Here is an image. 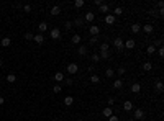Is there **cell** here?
I'll list each match as a JSON object with an SVG mask.
<instances>
[{
    "instance_id": "6da1fadb",
    "label": "cell",
    "mask_w": 164,
    "mask_h": 121,
    "mask_svg": "<svg viewBox=\"0 0 164 121\" xmlns=\"http://www.w3.org/2000/svg\"><path fill=\"white\" fill-rule=\"evenodd\" d=\"M133 119L135 121H140V119H144V111L141 108H136L135 113H133Z\"/></svg>"
},
{
    "instance_id": "7a4b0ae2",
    "label": "cell",
    "mask_w": 164,
    "mask_h": 121,
    "mask_svg": "<svg viewBox=\"0 0 164 121\" xmlns=\"http://www.w3.org/2000/svg\"><path fill=\"white\" fill-rule=\"evenodd\" d=\"M79 70V66L76 64V62H71V64H67V72L71 74V75H74Z\"/></svg>"
},
{
    "instance_id": "3957f363",
    "label": "cell",
    "mask_w": 164,
    "mask_h": 121,
    "mask_svg": "<svg viewBox=\"0 0 164 121\" xmlns=\"http://www.w3.org/2000/svg\"><path fill=\"white\" fill-rule=\"evenodd\" d=\"M49 36H51V39H59L61 38V30L59 28H53L51 33H49Z\"/></svg>"
},
{
    "instance_id": "277c9868",
    "label": "cell",
    "mask_w": 164,
    "mask_h": 121,
    "mask_svg": "<svg viewBox=\"0 0 164 121\" xmlns=\"http://www.w3.org/2000/svg\"><path fill=\"white\" fill-rule=\"evenodd\" d=\"M89 33H90L92 36H99V34H100V28L95 26V25H92V26H89Z\"/></svg>"
},
{
    "instance_id": "5b68a950",
    "label": "cell",
    "mask_w": 164,
    "mask_h": 121,
    "mask_svg": "<svg viewBox=\"0 0 164 121\" xmlns=\"http://www.w3.org/2000/svg\"><path fill=\"white\" fill-rule=\"evenodd\" d=\"M135 46H136L135 39H126V41H123V48H126V49H133Z\"/></svg>"
},
{
    "instance_id": "8992f818",
    "label": "cell",
    "mask_w": 164,
    "mask_h": 121,
    "mask_svg": "<svg viewBox=\"0 0 164 121\" xmlns=\"http://www.w3.org/2000/svg\"><path fill=\"white\" fill-rule=\"evenodd\" d=\"M113 46L117 48L118 51H122V49H123V39L122 38H115L113 39Z\"/></svg>"
},
{
    "instance_id": "52a82bcc",
    "label": "cell",
    "mask_w": 164,
    "mask_h": 121,
    "mask_svg": "<svg viewBox=\"0 0 164 121\" xmlns=\"http://www.w3.org/2000/svg\"><path fill=\"white\" fill-rule=\"evenodd\" d=\"M94 20H95V15L92 12H87L85 15H84V21H87V23H92Z\"/></svg>"
},
{
    "instance_id": "ba28073f",
    "label": "cell",
    "mask_w": 164,
    "mask_h": 121,
    "mask_svg": "<svg viewBox=\"0 0 164 121\" xmlns=\"http://www.w3.org/2000/svg\"><path fill=\"white\" fill-rule=\"evenodd\" d=\"M141 28H143V31H144L146 34H151V33H153V30H154V26H153L151 23H146L144 26H141Z\"/></svg>"
},
{
    "instance_id": "9c48e42d",
    "label": "cell",
    "mask_w": 164,
    "mask_h": 121,
    "mask_svg": "<svg viewBox=\"0 0 164 121\" xmlns=\"http://www.w3.org/2000/svg\"><path fill=\"white\" fill-rule=\"evenodd\" d=\"M49 13H51L53 16H57V15H59V13H61V7H59V5H54V7H51Z\"/></svg>"
},
{
    "instance_id": "30bf717a",
    "label": "cell",
    "mask_w": 164,
    "mask_h": 121,
    "mask_svg": "<svg viewBox=\"0 0 164 121\" xmlns=\"http://www.w3.org/2000/svg\"><path fill=\"white\" fill-rule=\"evenodd\" d=\"M64 79H66V77H64V74H63V72H56V74H54V80H56L57 83L64 82Z\"/></svg>"
},
{
    "instance_id": "8fae6325",
    "label": "cell",
    "mask_w": 164,
    "mask_h": 121,
    "mask_svg": "<svg viewBox=\"0 0 164 121\" xmlns=\"http://www.w3.org/2000/svg\"><path fill=\"white\" fill-rule=\"evenodd\" d=\"M122 87H123V80H122V79H115V82H113V88H115V90H120Z\"/></svg>"
},
{
    "instance_id": "7c38bea8",
    "label": "cell",
    "mask_w": 164,
    "mask_h": 121,
    "mask_svg": "<svg viewBox=\"0 0 164 121\" xmlns=\"http://www.w3.org/2000/svg\"><path fill=\"white\" fill-rule=\"evenodd\" d=\"M130 90H131L133 93H140V92H141V83H138V82H136V83H133Z\"/></svg>"
},
{
    "instance_id": "4fadbf2b",
    "label": "cell",
    "mask_w": 164,
    "mask_h": 121,
    "mask_svg": "<svg viewBox=\"0 0 164 121\" xmlns=\"http://www.w3.org/2000/svg\"><path fill=\"white\" fill-rule=\"evenodd\" d=\"M48 28H49V25H48L46 21H41V23L38 25V30L41 31V33H44V31H48Z\"/></svg>"
},
{
    "instance_id": "5bb4252c",
    "label": "cell",
    "mask_w": 164,
    "mask_h": 121,
    "mask_svg": "<svg viewBox=\"0 0 164 121\" xmlns=\"http://www.w3.org/2000/svg\"><path fill=\"white\" fill-rule=\"evenodd\" d=\"M33 41H36L38 44H43V41H44V36H43L41 33H38V34H34V36H33Z\"/></svg>"
},
{
    "instance_id": "9a60e30c",
    "label": "cell",
    "mask_w": 164,
    "mask_h": 121,
    "mask_svg": "<svg viewBox=\"0 0 164 121\" xmlns=\"http://www.w3.org/2000/svg\"><path fill=\"white\" fill-rule=\"evenodd\" d=\"M72 26H79V28H82V26H84V18H79V16H77V18L72 21Z\"/></svg>"
},
{
    "instance_id": "2e32d148",
    "label": "cell",
    "mask_w": 164,
    "mask_h": 121,
    "mask_svg": "<svg viewBox=\"0 0 164 121\" xmlns=\"http://www.w3.org/2000/svg\"><path fill=\"white\" fill-rule=\"evenodd\" d=\"M105 77H107V79H113L115 77V70L112 69V67H108V69L105 70Z\"/></svg>"
},
{
    "instance_id": "e0dca14e",
    "label": "cell",
    "mask_w": 164,
    "mask_h": 121,
    "mask_svg": "<svg viewBox=\"0 0 164 121\" xmlns=\"http://www.w3.org/2000/svg\"><path fill=\"white\" fill-rule=\"evenodd\" d=\"M77 54L79 56H85L87 54V46H84V44H82V46H79L77 48Z\"/></svg>"
},
{
    "instance_id": "ac0fdd59",
    "label": "cell",
    "mask_w": 164,
    "mask_h": 121,
    "mask_svg": "<svg viewBox=\"0 0 164 121\" xmlns=\"http://www.w3.org/2000/svg\"><path fill=\"white\" fill-rule=\"evenodd\" d=\"M102 115H103L105 118H110V116L113 115V113H112V108H110V106H107V108H103V110H102Z\"/></svg>"
},
{
    "instance_id": "d6986e66",
    "label": "cell",
    "mask_w": 164,
    "mask_h": 121,
    "mask_svg": "<svg viewBox=\"0 0 164 121\" xmlns=\"http://www.w3.org/2000/svg\"><path fill=\"white\" fill-rule=\"evenodd\" d=\"M140 31H141V25L140 23H133L131 25V33L136 34V33H140Z\"/></svg>"
},
{
    "instance_id": "ffe728a7",
    "label": "cell",
    "mask_w": 164,
    "mask_h": 121,
    "mask_svg": "<svg viewBox=\"0 0 164 121\" xmlns=\"http://www.w3.org/2000/svg\"><path fill=\"white\" fill-rule=\"evenodd\" d=\"M123 110H125V111H131L133 110V103L130 100H126L125 103H123Z\"/></svg>"
},
{
    "instance_id": "44dd1931",
    "label": "cell",
    "mask_w": 164,
    "mask_h": 121,
    "mask_svg": "<svg viewBox=\"0 0 164 121\" xmlns=\"http://www.w3.org/2000/svg\"><path fill=\"white\" fill-rule=\"evenodd\" d=\"M105 23H107V25H113V23H115V16L112 15V13L105 16Z\"/></svg>"
},
{
    "instance_id": "7402d4cb",
    "label": "cell",
    "mask_w": 164,
    "mask_h": 121,
    "mask_svg": "<svg viewBox=\"0 0 164 121\" xmlns=\"http://www.w3.org/2000/svg\"><path fill=\"white\" fill-rule=\"evenodd\" d=\"M0 43H2L3 48H8V46H10V43H12V39L8 38V36H5V38H2V41H0Z\"/></svg>"
},
{
    "instance_id": "603a6c76",
    "label": "cell",
    "mask_w": 164,
    "mask_h": 121,
    "mask_svg": "<svg viewBox=\"0 0 164 121\" xmlns=\"http://www.w3.org/2000/svg\"><path fill=\"white\" fill-rule=\"evenodd\" d=\"M108 10H110V7L107 5V3H102V5L99 7V12L100 13H108Z\"/></svg>"
},
{
    "instance_id": "cb8c5ba5",
    "label": "cell",
    "mask_w": 164,
    "mask_h": 121,
    "mask_svg": "<svg viewBox=\"0 0 164 121\" xmlns=\"http://www.w3.org/2000/svg\"><path fill=\"white\" fill-rule=\"evenodd\" d=\"M89 80H90L92 83H99V82H100V77H99L97 74H92L90 77H89Z\"/></svg>"
},
{
    "instance_id": "d4e9b609",
    "label": "cell",
    "mask_w": 164,
    "mask_h": 121,
    "mask_svg": "<svg viewBox=\"0 0 164 121\" xmlns=\"http://www.w3.org/2000/svg\"><path fill=\"white\" fill-rule=\"evenodd\" d=\"M107 51H110L108 43H100V52H107Z\"/></svg>"
},
{
    "instance_id": "484cf974",
    "label": "cell",
    "mask_w": 164,
    "mask_h": 121,
    "mask_svg": "<svg viewBox=\"0 0 164 121\" xmlns=\"http://www.w3.org/2000/svg\"><path fill=\"white\" fill-rule=\"evenodd\" d=\"M71 43L72 44H81V36H79V34H74V36L71 38Z\"/></svg>"
},
{
    "instance_id": "4316f807",
    "label": "cell",
    "mask_w": 164,
    "mask_h": 121,
    "mask_svg": "<svg viewBox=\"0 0 164 121\" xmlns=\"http://www.w3.org/2000/svg\"><path fill=\"white\" fill-rule=\"evenodd\" d=\"M7 82H8V83L16 82V75H15V74H8V75H7Z\"/></svg>"
},
{
    "instance_id": "83f0119b",
    "label": "cell",
    "mask_w": 164,
    "mask_h": 121,
    "mask_svg": "<svg viewBox=\"0 0 164 121\" xmlns=\"http://www.w3.org/2000/svg\"><path fill=\"white\" fill-rule=\"evenodd\" d=\"M72 103H74V97H66L64 98V105L66 106H71Z\"/></svg>"
},
{
    "instance_id": "f1b7e54d",
    "label": "cell",
    "mask_w": 164,
    "mask_h": 121,
    "mask_svg": "<svg viewBox=\"0 0 164 121\" xmlns=\"http://www.w3.org/2000/svg\"><path fill=\"white\" fill-rule=\"evenodd\" d=\"M164 90V83L161 82V80H158V82H156V92H159V93H161Z\"/></svg>"
},
{
    "instance_id": "f546056e",
    "label": "cell",
    "mask_w": 164,
    "mask_h": 121,
    "mask_svg": "<svg viewBox=\"0 0 164 121\" xmlns=\"http://www.w3.org/2000/svg\"><path fill=\"white\" fill-rule=\"evenodd\" d=\"M146 52H148V54H149V56H153V54H154V52H156V48H154V46H153V44H151V46H148V49H146Z\"/></svg>"
},
{
    "instance_id": "4dcf8cb0",
    "label": "cell",
    "mask_w": 164,
    "mask_h": 121,
    "mask_svg": "<svg viewBox=\"0 0 164 121\" xmlns=\"http://www.w3.org/2000/svg\"><path fill=\"white\" fill-rule=\"evenodd\" d=\"M53 92H54V93H61V92H63V87H61L59 83H56L54 87H53Z\"/></svg>"
},
{
    "instance_id": "1f68e13d",
    "label": "cell",
    "mask_w": 164,
    "mask_h": 121,
    "mask_svg": "<svg viewBox=\"0 0 164 121\" xmlns=\"http://www.w3.org/2000/svg\"><path fill=\"white\" fill-rule=\"evenodd\" d=\"M113 13H115L113 16H118V15H122V13H123V8H122V7H115V12H113Z\"/></svg>"
},
{
    "instance_id": "d6a6232c",
    "label": "cell",
    "mask_w": 164,
    "mask_h": 121,
    "mask_svg": "<svg viewBox=\"0 0 164 121\" xmlns=\"http://www.w3.org/2000/svg\"><path fill=\"white\" fill-rule=\"evenodd\" d=\"M99 56H100V59H108V57H110V51H107V52H99Z\"/></svg>"
},
{
    "instance_id": "836d02e7",
    "label": "cell",
    "mask_w": 164,
    "mask_h": 121,
    "mask_svg": "<svg viewBox=\"0 0 164 121\" xmlns=\"http://www.w3.org/2000/svg\"><path fill=\"white\" fill-rule=\"evenodd\" d=\"M143 69H144V70H151V69H153V64H151V62H144V64H143Z\"/></svg>"
},
{
    "instance_id": "e575fe53",
    "label": "cell",
    "mask_w": 164,
    "mask_h": 121,
    "mask_svg": "<svg viewBox=\"0 0 164 121\" xmlns=\"http://www.w3.org/2000/svg\"><path fill=\"white\" fill-rule=\"evenodd\" d=\"M90 57H92V61H94V62H99V61H100V56H99V52H94V54H92Z\"/></svg>"
},
{
    "instance_id": "d590c367",
    "label": "cell",
    "mask_w": 164,
    "mask_h": 121,
    "mask_svg": "<svg viewBox=\"0 0 164 121\" xmlns=\"http://www.w3.org/2000/svg\"><path fill=\"white\" fill-rule=\"evenodd\" d=\"M33 36H34V34H31V33H25V34H23V38L26 39V41H31Z\"/></svg>"
},
{
    "instance_id": "8d00e7d4",
    "label": "cell",
    "mask_w": 164,
    "mask_h": 121,
    "mask_svg": "<svg viewBox=\"0 0 164 121\" xmlns=\"http://www.w3.org/2000/svg\"><path fill=\"white\" fill-rule=\"evenodd\" d=\"M74 5H76V8H82V7H84V0H76V3H74Z\"/></svg>"
},
{
    "instance_id": "74e56055",
    "label": "cell",
    "mask_w": 164,
    "mask_h": 121,
    "mask_svg": "<svg viewBox=\"0 0 164 121\" xmlns=\"http://www.w3.org/2000/svg\"><path fill=\"white\" fill-rule=\"evenodd\" d=\"M99 39H100V38H99V36H92V38H90V39H89V43H90V44H95V43H97V41H99Z\"/></svg>"
},
{
    "instance_id": "f35d334b",
    "label": "cell",
    "mask_w": 164,
    "mask_h": 121,
    "mask_svg": "<svg viewBox=\"0 0 164 121\" xmlns=\"http://www.w3.org/2000/svg\"><path fill=\"white\" fill-rule=\"evenodd\" d=\"M156 52H158V56H159V57H164V48L156 49Z\"/></svg>"
},
{
    "instance_id": "ab89813d",
    "label": "cell",
    "mask_w": 164,
    "mask_h": 121,
    "mask_svg": "<svg viewBox=\"0 0 164 121\" xmlns=\"http://www.w3.org/2000/svg\"><path fill=\"white\" fill-rule=\"evenodd\" d=\"M64 28H66V30H72V21H66V23H64Z\"/></svg>"
},
{
    "instance_id": "60d3db41",
    "label": "cell",
    "mask_w": 164,
    "mask_h": 121,
    "mask_svg": "<svg viewBox=\"0 0 164 121\" xmlns=\"http://www.w3.org/2000/svg\"><path fill=\"white\" fill-rule=\"evenodd\" d=\"M154 48L156 46H159V48H162V39H156V41H154V44H153Z\"/></svg>"
},
{
    "instance_id": "b9f144b4",
    "label": "cell",
    "mask_w": 164,
    "mask_h": 121,
    "mask_svg": "<svg viewBox=\"0 0 164 121\" xmlns=\"http://www.w3.org/2000/svg\"><path fill=\"white\" fill-rule=\"evenodd\" d=\"M125 72H126V69H125V67H118V75H123Z\"/></svg>"
},
{
    "instance_id": "7bdbcfd3",
    "label": "cell",
    "mask_w": 164,
    "mask_h": 121,
    "mask_svg": "<svg viewBox=\"0 0 164 121\" xmlns=\"http://www.w3.org/2000/svg\"><path fill=\"white\" fill-rule=\"evenodd\" d=\"M23 10L26 13H30V12H31V5H23Z\"/></svg>"
},
{
    "instance_id": "ee69618b",
    "label": "cell",
    "mask_w": 164,
    "mask_h": 121,
    "mask_svg": "<svg viewBox=\"0 0 164 121\" xmlns=\"http://www.w3.org/2000/svg\"><path fill=\"white\" fill-rule=\"evenodd\" d=\"M64 83H66V85H72L74 80H72V79H64Z\"/></svg>"
},
{
    "instance_id": "f6af8a7d",
    "label": "cell",
    "mask_w": 164,
    "mask_h": 121,
    "mask_svg": "<svg viewBox=\"0 0 164 121\" xmlns=\"http://www.w3.org/2000/svg\"><path fill=\"white\" fill-rule=\"evenodd\" d=\"M108 121H120V119H118V116H117V115H112V116L108 118Z\"/></svg>"
},
{
    "instance_id": "bcb514c9",
    "label": "cell",
    "mask_w": 164,
    "mask_h": 121,
    "mask_svg": "<svg viewBox=\"0 0 164 121\" xmlns=\"http://www.w3.org/2000/svg\"><path fill=\"white\" fill-rule=\"evenodd\" d=\"M148 13H149V15H151V16H156V15H158V12H156V10H149Z\"/></svg>"
},
{
    "instance_id": "7dc6e473",
    "label": "cell",
    "mask_w": 164,
    "mask_h": 121,
    "mask_svg": "<svg viewBox=\"0 0 164 121\" xmlns=\"http://www.w3.org/2000/svg\"><path fill=\"white\" fill-rule=\"evenodd\" d=\"M113 103H115L113 98H108V106H110V108H112V105H113Z\"/></svg>"
},
{
    "instance_id": "c3c4849f",
    "label": "cell",
    "mask_w": 164,
    "mask_h": 121,
    "mask_svg": "<svg viewBox=\"0 0 164 121\" xmlns=\"http://www.w3.org/2000/svg\"><path fill=\"white\" fill-rule=\"evenodd\" d=\"M87 70L92 74V72H94V66H87Z\"/></svg>"
},
{
    "instance_id": "681fc988",
    "label": "cell",
    "mask_w": 164,
    "mask_h": 121,
    "mask_svg": "<svg viewBox=\"0 0 164 121\" xmlns=\"http://www.w3.org/2000/svg\"><path fill=\"white\" fill-rule=\"evenodd\" d=\"M94 3H95V5H97V7H100V5H102V3H103V2H102V0H95V2H94Z\"/></svg>"
},
{
    "instance_id": "f907efd6",
    "label": "cell",
    "mask_w": 164,
    "mask_h": 121,
    "mask_svg": "<svg viewBox=\"0 0 164 121\" xmlns=\"http://www.w3.org/2000/svg\"><path fill=\"white\" fill-rule=\"evenodd\" d=\"M158 7H159V10H161V8H164V3L161 2V0H159V2H158Z\"/></svg>"
},
{
    "instance_id": "816d5d0a",
    "label": "cell",
    "mask_w": 164,
    "mask_h": 121,
    "mask_svg": "<svg viewBox=\"0 0 164 121\" xmlns=\"http://www.w3.org/2000/svg\"><path fill=\"white\" fill-rule=\"evenodd\" d=\"M3 103H5V98H3V97H0V105H3Z\"/></svg>"
},
{
    "instance_id": "f5cc1de1",
    "label": "cell",
    "mask_w": 164,
    "mask_h": 121,
    "mask_svg": "<svg viewBox=\"0 0 164 121\" xmlns=\"http://www.w3.org/2000/svg\"><path fill=\"white\" fill-rule=\"evenodd\" d=\"M128 121H135V119H133V118H128Z\"/></svg>"
},
{
    "instance_id": "db71d44e",
    "label": "cell",
    "mask_w": 164,
    "mask_h": 121,
    "mask_svg": "<svg viewBox=\"0 0 164 121\" xmlns=\"http://www.w3.org/2000/svg\"><path fill=\"white\" fill-rule=\"evenodd\" d=\"M77 121H85V119H82V118H79V119H77Z\"/></svg>"
},
{
    "instance_id": "11a10c76",
    "label": "cell",
    "mask_w": 164,
    "mask_h": 121,
    "mask_svg": "<svg viewBox=\"0 0 164 121\" xmlns=\"http://www.w3.org/2000/svg\"><path fill=\"white\" fill-rule=\"evenodd\" d=\"M0 67H2V59H0Z\"/></svg>"
},
{
    "instance_id": "9f6ffc18",
    "label": "cell",
    "mask_w": 164,
    "mask_h": 121,
    "mask_svg": "<svg viewBox=\"0 0 164 121\" xmlns=\"http://www.w3.org/2000/svg\"><path fill=\"white\" fill-rule=\"evenodd\" d=\"M140 121H144V119H140Z\"/></svg>"
}]
</instances>
